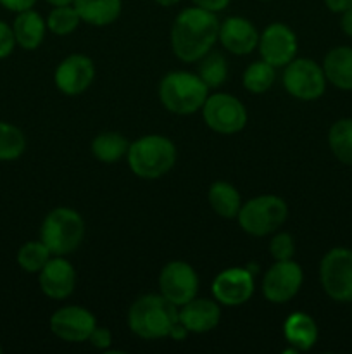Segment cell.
Segmentation results:
<instances>
[{"label": "cell", "mask_w": 352, "mask_h": 354, "mask_svg": "<svg viewBox=\"0 0 352 354\" xmlns=\"http://www.w3.org/2000/svg\"><path fill=\"white\" fill-rule=\"evenodd\" d=\"M216 12L202 7H186L175 17L169 33L173 54L183 62H199L219 40Z\"/></svg>", "instance_id": "6da1fadb"}, {"label": "cell", "mask_w": 352, "mask_h": 354, "mask_svg": "<svg viewBox=\"0 0 352 354\" xmlns=\"http://www.w3.org/2000/svg\"><path fill=\"white\" fill-rule=\"evenodd\" d=\"M178 324V306L162 294L140 296L128 311V327L137 337L145 341L169 337V332Z\"/></svg>", "instance_id": "7a4b0ae2"}, {"label": "cell", "mask_w": 352, "mask_h": 354, "mask_svg": "<svg viewBox=\"0 0 352 354\" xmlns=\"http://www.w3.org/2000/svg\"><path fill=\"white\" fill-rule=\"evenodd\" d=\"M176 145L162 135H145L131 142L128 149V166L141 180H157L168 175L176 165Z\"/></svg>", "instance_id": "3957f363"}, {"label": "cell", "mask_w": 352, "mask_h": 354, "mask_svg": "<svg viewBox=\"0 0 352 354\" xmlns=\"http://www.w3.org/2000/svg\"><path fill=\"white\" fill-rule=\"evenodd\" d=\"M209 86L197 73L171 71L159 83V100L173 114L188 116L202 109Z\"/></svg>", "instance_id": "277c9868"}, {"label": "cell", "mask_w": 352, "mask_h": 354, "mask_svg": "<svg viewBox=\"0 0 352 354\" xmlns=\"http://www.w3.org/2000/svg\"><path fill=\"white\" fill-rule=\"evenodd\" d=\"M85 237V221L71 207H55L45 216L40 228V241L52 256H68L81 245Z\"/></svg>", "instance_id": "5b68a950"}, {"label": "cell", "mask_w": 352, "mask_h": 354, "mask_svg": "<svg viewBox=\"0 0 352 354\" xmlns=\"http://www.w3.org/2000/svg\"><path fill=\"white\" fill-rule=\"evenodd\" d=\"M289 218L285 199L273 194H264L248 199L238 211V225L252 237H266L278 230Z\"/></svg>", "instance_id": "8992f818"}, {"label": "cell", "mask_w": 352, "mask_h": 354, "mask_svg": "<svg viewBox=\"0 0 352 354\" xmlns=\"http://www.w3.org/2000/svg\"><path fill=\"white\" fill-rule=\"evenodd\" d=\"M320 282L335 303H352V249L333 248L323 256Z\"/></svg>", "instance_id": "52a82bcc"}, {"label": "cell", "mask_w": 352, "mask_h": 354, "mask_svg": "<svg viewBox=\"0 0 352 354\" xmlns=\"http://www.w3.org/2000/svg\"><path fill=\"white\" fill-rule=\"evenodd\" d=\"M326 76L323 66L307 57L293 59L283 71V86L292 97L299 100H317L326 90Z\"/></svg>", "instance_id": "ba28073f"}, {"label": "cell", "mask_w": 352, "mask_h": 354, "mask_svg": "<svg viewBox=\"0 0 352 354\" xmlns=\"http://www.w3.org/2000/svg\"><path fill=\"white\" fill-rule=\"evenodd\" d=\"M202 116L207 127L219 135H235L247 124V109L237 97L217 92L206 99Z\"/></svg>", "instance_id": "9c48e42d"}, {"label": "cell", "mask_w": 352, "mask_h": 354, "mask_svg": "<svg viewBox=\"0 0 352 354\" xmlns=\"http://www.w3.org/2000/svg\"><path fill=\"white\" fill-rule=\"evenodd\" d=\"M304 282L302 266L293 259L275 261L262 277V294L273 304H285L299 294Z\"/></svg>", "instance_id": "30bf717a"}, {"label": "cell", "mask_w": 352, "mask_h": 354, "mask_svg": "<svg viewBox=\"0 0 352 354\" xmlns=\"http://www.w3.org/2000/svg\"><path fill=\"white\" fill-rule=\"evenodd\" d=\"M159 290L175 306L182 308L199 292V275L185 261H169L159 273Z\"/></svg>", "instance_id": "8fae6325"}, {"label": "cell", "mask_w": 352, "mask_h": 354, "mask_svg": "<svg viewBox=\"0 0 352 354\" xmlns=\"http://www.w3.org/2000/svg\"><path fill=\"white\" fill-rule=\"evenodd\" d=\"M259 54L273 68H285L297 55L299 41L292 28L283 23H271L259 35Z\"/></svg>", "instance_id": "7c38bea8"}, {"label": "cell", "mask_w": 352, "mask_h": 354, "mask_svg": "<svg viewBox=\"0 0 352 354\" xmlns=\"http://www.w3.org/2000/svg\"><path fill=\"white\" fill-rule=\"evenodd\" d=\"M95 80V64L85 54H71L62 59L54 73V82L59 92L76 97L85 93Z\"/></svg>", "instance_id": "4fadbf2b"}, {"label": "cell", "mask_w": 352, "mask_h": 354, "mask_svg": "<svg viewBox=\"0 0 352 354\" xmlns=\"http://www.w3.org/2000/svg\"><path fill=\"white\" fill-rule=\"evenodd\" d=\"M255 289L254 275L248 272V268H226L216 275L213 280V297L223 306H242L252 297Z\"/></svg>", "instance_id": "5bb4252c"}, {"label": "cell", "mask_w": 352, "mask_h": 354, "mask_svg": "<svg viewBox=\"0 0 352 354\" xmlns=\"http://www.w3.org/2000/svg\"><path fill=\"white\" fill-rule=\"evenodd\" d=\"M97 327V318L90 310L83 306H64L50 317V330L55 337L66 342H86L93 328Z\"/></svg>", "instance_id": "9a60e30c"}, {"label": "cell", "mask_w": 352, "mask_h": 354, "mask_svg": "<svg viewBox=\"0 0 352 354\" xmlns=\"http://www.w3.org/2000/svg\"><path fill=\"white\" fill-rule=\"evenodd\" d=\"M38 286L41 292L55 301H62L75 292L76 270L62 256H54L38 273Z\"/></svg>", "instance_id": "2e32d148"}, {"label": "cell", "mask_w": 352, "mask_h": 354, "mask_svg": "<svg viewBox=\"0 0 352 354\" xmlns=\"http://www.w3.org/2000/svg\"><path fill=\"white\" fill-rule=\"evenodd\" d=\"M219 41L230 54L248 55L257 48L259 33L248 19L231 16L219 24Z\"/></svg>", "instance_id": "e0dca14e"}, {"label": "cell", "mask_w": 352, "mask_h": 354, "mask_svg": "<svg viewBox=\"0 0 352 354\" xmlns=\"http://www.w3.org/2000/svg\"><path fill=\"white\" fill-rule=\"evenodd\" d=\"M178 320L192 334H206L219 325V303L207 297H193L178 311Z\"/></svg>", "instance_id": "ac0fdd59"}, {"label": "cell", "mask_w": 352, "mask_h": 354, "mask_svg": "<svg viewBox=\"0 0 352 354\" xmlns=\"http://www.w3.org/2000/svg\"><path fill=\"white\" fill-rule=\"evenodd\" d=\"M321 66L328 83L338 90L352 92V47L338 45L330 48Z\"/></svg>", "instance_id": "d6986e66"}, {"label": "cell", "mask_w": 352, "mask_h": 354, "mask_svg": "<svg viewBox=\"0 0 352 354\" xmlns=\"http://www.w3.org/2000/svg\"><path fill=\"white\" fill-rule=\"evenodd\" d=\"M10 26H12L16 44L24 50H35L43 44L47 23L41 14H38L35 9L17 12Z\"/></svg>", "instance_id": "ffe728a7"}, {"label": "cell", "mask_w": 352, "mask_h": 354, "mask_svg": "<svg viewBox=\"0 0 352 354\" xmlns=\"http://www.w3.org/2000/svg\"><path fill=\"white\" fill-rule=\"evenodd\" d=\"M283 335L285 341L292 346L293 353L309 351L317 342V325L311 315L304 311H295L290 315L283 324Z\"/></svg>", "instance_id": "44dd1931"}, {"label": "cell", "mask_w": 352, "mask_h": 354, "mask_svg": "<svg viewBox=\"0 0 352 354\" xmlns=\"http://www.w3.org/2000/svg\"><path fill=\"white\" fill-rule=\"evenodd\" d=\"M79 19L90 26H109L123 10V0H75L72 2Z\"/></svg>", "instance_id": "7402d4cb"}, {"label": "cell", "mask_w": 352, "mask_h": 354, "mask_svg": "<svg viewBox=\"0 0 352 354\" xmlns=\"http://www.w3.org/2000/svg\"><path fill=\"white\" fill-rule=\"evenodd\" d=\"M207 201L217 216L224 220H233L238 216L242 207L240 192L228 182H214L207 192Z\"/></svg>", "instance_id": "603a6c76"}, {"label": "cell", "mask_w": 352, "mask_h": 354, "mask_svg": "<svg viewBox=\"0 0 352 354\" xmlns=\"http://www.w3.org/2000/svg\"><path fill=\"white\" fill-rule=\"evenodd\" d=\"M130 142L117 131H102L92 140V154L104 165H114L128 154Z\"/></svg>", "instance_id": "cb8c5ba5"}, {"label": "cell", "mask_w": 352, "mask_h": 354, "mask_svg": "<svg viewBox=\"0 0 352 354\" xmlns=\"http://www.w3.org/2000/svg\"><path fill=\"white\" fill-rule=\"evenodd\" d=\"M330 151L342 165L352 166V118L337 120L328 130Z\"/></svg>", "instance_id": "d4e9b609"}, {"label": "cell", "mask_w": 352, "mask_h": 354, "mask_svg": "<svg viewBox=\"0 0 352 354\" xmlns=\"http://www.w3.org/2000/svg\"><path fill=\"white\" fill-rule=\"evenodd\" d=\"M26 151V137L16 124L0 121V162L16 161Z\"/></svg>", "instance_id": "484cf974"}, {"label": "cell", "mask_w": 352, "mask_h": 354, "mask_svg": "<svg viewBox=\"0 0 352 354\" xmlns=\"http://www.w3.org/2000/svg\"><path fill=\"white\" fill-rule=\"evenodd\" d=\"M52 258V252L41 241L24 242L17 251V265L26 273H40L41 268Z\"/></svg>", "instance_id": "4316f807"}, {"label": "cell", "mask_w": 352, "mask_h": 354, "mask_svg": "<svg viewBox=\"0 0 352 354\" xmlns=\"http://www.w3.org/2000/svg\"><path fill=\"white\" fill-rule=\"evenodd\" d=\"M276 68H273L271 64H268L266 61H255L248 66L244 71V76H242V83H244L245 88L251 93H264L268 92L273 86L276 78Z\"/></svg>", "instance_id": "83f0119b"}, {"label": "cell", "mask_w": 352, "mask_h": 354, "mask_svg": "<svg viewBox=\"0 0 352 354\" xmlns=\"http://www.w3.org/2000/svg\"><path fill=\"white\" fill-rule=\"evenodd\" d=\"M199 71L197 75L202 78V82L206 83L211 88H219L228 78V64L226 59L221 54H206L200 59Z\"/></svg>", "instance_id": "f1b7e54d"}, {"label": "cell", "mask_w": 352, "mask_h": 354, "mask_svg": "<svg viewBox=\"0 0 352 354\" xmlns=\"http://www.w3.org/2000/svg\"><path fill=\"white\" fill-rule=\"evenodd\" d=\"M45 23H47L48 31H52L57 37H66L79 26L81 19L76 12L75 6H57L48 12Z\"/></svg>", "instance_id": "f546056e"}, {"label": "cell", "mask_w": 352, "mask_h": 354, "mask_svg": "<svg viewBox=\"0 0 352 354\" xmlns=\"http://www.w3.org/2000/svg\"><path fill=\"white\" fill-rule=\"evenodd\" d=\"M269 254L275 258V261L292 259L295 254V242H293L292 235L286 232H278L273 235L271 242H269Z\"/></svg>", "instance_id": "4dcf8cb0"}, {"label": "cell", "mask_w": 352, "mask_h": 354, "mask_svg": "<svg viewBox=\"0 0 352 354\" xmlns=\"http://www.w3.org/2000/svg\"><path fill=\"white\" fill-rule=\"evenodd\" d=\"M16 38H14V31L10 24L0 19V59L9 57L16 48Z\"/></svg>", "instance_id": "1f68e13d"}, {"label": "cell", "mask_w": 352, "mask_h": 354, "mask_svg": "<svg viewBox=\"0 0 352 354\" xmlns=\"http://www.w3.org/2000/svg\"><path fill=\"white\" fill-rule=\"evenodd\" d=\"M88 342L93 346V348L106 349V351H109L110 344H113V335H110V330H107V328L95 327L93 328L92 334H90Z\"/></svg>", "instance_id": "d6a6232c"}, {"label": "cell", "mask_w": 352, "mask_h": 354, "mask_svg": "<svg viewBox=\"0 0 352 354\" xmlns=\"http://www.w3.org/2000/svg\"><path fill=\"white\" fill-rule=\"evenodd\" d=\"M37 2L38 0H0V6H2L3 9L10 10V12L17 14L21 12V10L33 9Z\"/></svg>", "instance_id": "836d02e7"}, {"label": "cell", "mask_w": 352, "mask_h": 354, "mask_svg": "<svg viewBox=\"0 0 352 354\" xmlns=\"http://www.w3.org/2000/svg\"><path fill=\"white\" fill-rule=\"evenodd\" d=\"M193 6L202 7V9L211 10V12H221V10L226 9L230 6L231 0H192Z\"/></svg>", "instance_id": "e575fe53"}, {"label": "cell", "mask_w": 352, "mask_h": 354, "mask_svg": "<svg viewBox=\"0 0 352 354\" xmlns=\"http://www.w3.org/2000/svg\"><path fill=\"white\" fill-rule=\"evenodd\" d=\"M323 2L326 9L333 14H342L352 7V0H323Z\"/></svg>", "instance_id": "d590c367"}, {"label": "cell", "mask_w": 352, "mask_h": 354, "mask_svg": "<svg viewBox=\"0 0 352 354\" xmlns=\"http://www.w3.org/2000/svg\"><path fill=\"white\" fill-rule=\"evenodd\" d=\"M340 30L352 38V7L340 14Z\"/></svg>", "instance_id": "8d00e7d4"}, {"label": "cell", "mask_w": 352, "mask_h": 354, "mask_svg": "<svg viewBox=\"0 0 352 354\" xmlns=\"http://www.w3.org/2000/svg\"><path fill=\"white\" fill-rule=\"evenodd\" d=\"M188 334H190V332L186 330V328L183 327V325L179 324V320H178V324H176L175 327L171 328V332H169V337L175 339V341H185L186 335H188Z\"/></svg>", "instance_id": "74e56055"}, {"label": "cell", "mask_w": 352, "mask_h": 354, "mask_svg": "<svg viewBox=\"0 0 352 354\" xmlns=\"http://www.w3.org/2000/svg\"><path fill=\"white\" fill-rule=\"evenodd\" d=\"M47 3H50L52 7H57V6H72L75 0H45Z\"/></svg>", "instance_id": "f35d334b"}, {"label": "cell", "mask_w": 352, "mask_h": 354, "mask_svg": "<svg viewBox=\"0 0 352 354\" xmlns=\"http://www.w3.org/2000/svg\"><path fill=\"white\" fill-rule=\"evenodd\" d=\"M154 2L161 7H173L182 2V0H154Z\"/></svg>", "instance_id": "ab89813d"}, {"label": "cell", "mask_w": 352, "mask_h": 354, "mask_svg": "<svg viewBox=\"0 0 352 354\" xmlns=\"http://www.w3.org/2000/svg\"><path fill=\"white\" fill-rule=\"evenodd\" d=\"M3 351V349H2V344H0V353H2Z\"/></svg>", "instance_id": "60d3db41"}, {"label": "cell", "mask_w": 352, "mask_h": 354, "mask_svg": "<svg viewBox=\"0 0 352 354\" xmlns=\"http://www.w3.org/2000/svg\"><path fill=\"white\" fill-rule=\"evenodd\" d=\"M351 320H352V313H351Z\"/></svg>", "instance_id": "b9f144b4"}, {"label": "cell", "mask_w": 352, "mask_h": 354, "mask_svg": "<svg viewBox=\"0 0 352 354\" xmlns=\"http://www.w3.org/2000/svg\"><path fill=\"white\" fill-rule=\"evenodd\" d=\"M266 2H268V0H266Z\"/></svg>", "instance_id": "7bdbcfd3"}]
</instances>
